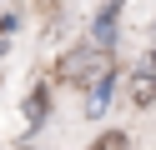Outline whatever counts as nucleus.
Returning a JSON list of instances; mask_svg holds the SVG:
<instances>
[{
	"label": "nucleus",
	"mask_w": 156,
	"mask_h": 150,
	"mask_svg": "<svg viewBox=\"0 0 156 150\" xmlns=\"http://www.w3.org/2000/svg\"><path fill=\"white\" fill-rule=\"evenodd\" d=\"M126 145H131V140H126L121 130H111V135H101V140H96L91 150H126Z\"/></svg>",
	"instance_id": "4"
},
{
	"label": "nucleus",
	"mask_w": 156,
	"mask_h": 150,
	"mask_svg": "<svg viewBox=\"0 0 156 150\" xmlns=\"http://www.w3.org/2000/svg\"><path fill=\"white\" fill-rule=\"evenodd\" d=\"M131 100H136V105H151V100H156V50L131 70Z\"/></svg>",
	"instance_id": "2"
},
{
	"label": "nucleus",
	"mask_w": 156,
	"mask_h": 150,
	"mask_svg": "<svg viewBox=\"0 0 156 150\" xmlns=\"http://www.w3.org/2000/svg\"><path fill=\"white\" fill-rule=\"evenodd\" d=\"M66 80H76V85H86V115H101L106 110V95H111L116 85V65L106 50H81V55H66Z\"/></svg>",
	"instance_id": "1"
},
{
	"label": "nucleus",
	"mask_w": 156,
	"mask_h": 150,
	"mask_svg": "<svg viewBox=\"0 0 156 150\" xmlns=\"http://www.w3.org/2000/svg\"><path fill=\"white\" fill-rule=\"evenodd\" d=\"M25 120H30V125L45 120V90H30V95H25Z\"/></svg>",
	"instance_id": "3"
}]
</instances>
